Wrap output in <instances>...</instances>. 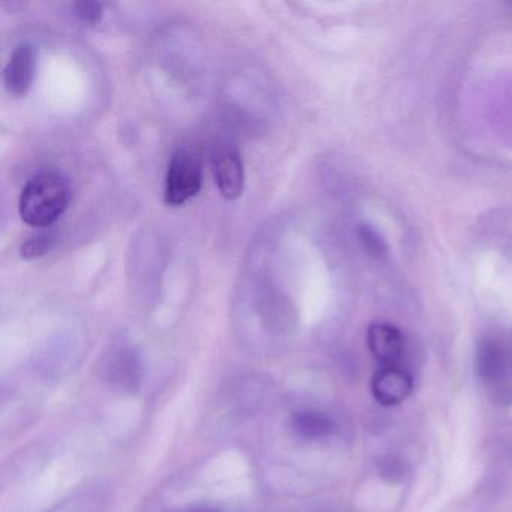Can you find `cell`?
<instances>
[{
    "mask_svg": "<svg viewBox=\"0 0 512 512\" xmlns=\"http://www.w3.org/2000/svg\"><path fill=\"white\" fill-rule=\"evenodd\" d=\"M71 202V187L64 176L44 172L29 179L20 196L22 220L34 229H49L67 211Z\"/></svg>",
    "mask_w": 512,
    "mask_h": 512,
    "instance_id": "6da1fadb",
    "label": "cell"
},
{
    "mask_svg": "<svg viewBox=\"0 0 512 512\" xmlns=\"http://www.w3.org/2000/svg\"><path fill=\"white\" fill-rule=\"evenodd\" d=\"M203 167L200 155L190 148L178 149L170 158L164 181V202L178 208L202 190Z\"/></svg>",
    "mask_w": 512,
    "mask_h": 512,
    "instance_id": "7a4b0ae2",
    "label": "cell"
},
{
    "mask_svg": "<svg viewBox=\"0 0 512 512\" xmlns=\"http://www.w3.org/2000/svg\"><path fill=\"white\" fill-rule=\"evenodd\" d=\"M98 376L112 391L118 394H134L142 385V362L131 347H112L101 358Z\"/></svg>",
    "mask_w": 512,
    "mask_h": 512,
    "instance_id": "3957f363",
    "label": "cell"
},
{
    "mask_svg": "<svg viewBox=\"0 0 512 512\" xmlns=\"http://www.w3.org/2000/svg\"><path fill=\"white\" fill-rule=\"evenodd\" d=\"M215 184L226 200H236L244 193V161L235 148H220L212 158Z\"/></svg>",
    "mask_w": 512,
    "mask_h": 512,
    "instance_id": "277c9868",
    "label": "cell"
},
{
    "mask_svg": "<svg viewBox=\"0 0 512 512\" xmlns=\"http://www.w3.org/2000/svg\"><path fill=\"white\" fill-rule=\"evenodd\" d=\"M371 391L382 406H397L412 394V376L401 365H380L371 382Z\"/></svg>",
    "mask_w": 512,
    "mask_h": 512,
    "instance_id": "5b68a950",
    "label": "cell"
},
{
    "mask_svg": "<svg viewBox=\"0 0 512 512\" xmlns=\"http://www.w3.org/2000/svg\"><path fill=\"white\" fill-rule=\"evenodd\" d=\"M367 344L380 365H400L406 355V340L395 326L374 323L368 328Z\"/></svg>",
    "mask_w": 512,
    "mask_h": 512,
    "instance_id": "8992f818",
    "label": "cell"
},
{
    "mask_svg": "<svg viewBox=\"0 0 512 512\" xmlns=\"http://www.w3.org/2000/svg\"><path fill=\"white\" fill-rule=\"evenodd\" d=\"M37 70L35 52L29 44L16 47L4 71L5 86L14 97H25L31 89Z\"/></svg>",
    "mask_w": 512,
    "mask_h": 512,
    "instance_id": "52a82bcc",
    "label": "cell"
},
{
    "mask_svg": "<svg viewBox=\"0 0 512 512\" xmlns=\"http://www.w3.org/2000/svg\"><path fill=\"white\" fill-rule=\"evenodd\" d=\"M290 425L299 437L308 440L325 439L335 431L334 421L317 410H298L290 418Z\"/></svg>",
    "mask_w": 512,
    "mask_h": 512,
    "instance_id": "ba28073f",
    "label": "cell"
},
{
    "mask_svg": "<svg viewBox=\"0 0 512 512\" xmlns=\"http://www.w3.org/2000/svg\"><path fill=\"white\" fill-rule=\"evenodd\" d=\"M476 370L485 382H497L506 371V358L502 347L496 341L485 340L479 344L476 353Z\"/></svg>",
    "mask_w": 512,
    "mask_h": 512,
    "instance_id": "9c48e42d",
    "label": "cell"
},
{
    "mask_svg": "<svg viewBox=\"0 0 512 512\" xmlns=\"http://www.w3.org/2000/svg\"><path fill=\"white\" fill-rule=\"evenodd\" d=\"M55 242V233H53L52 230H38V232L29 236V238L23 242L22 247H20V256L26 260L46 256L49 251H52Z\"/></svg>",
    "mask_w": 512,
    "mask_h": 512,
    "instance_id": "30bf717a",
    "label": "cell"
},
{
    "mask_svg": "<svg viewBox=\"0 0 512 512\" xmlns=\"http://www.w3.org/2000/svg\"><path fill=\"white\" fill-rule=\"evenodd\" d=\"M358 235L365 251H368L371 256L383 257L388 253V245H386L385 239L373 227L362 224V226H359Z\"/></svg>",
    "mask_w": 512,
    "mask_h": 512,
    "instance_id": "8fae6325",
    "label": "cell"
},
{
    "mask_svg": "<svg viewBox=\"0 0 512 512\" xmlns=\"http://www.w3.org/2000/svg\"><path fill=\"white\" fill-rule=\"evenodd\" d=\"M77 19L85 25L94 26L103 19V5L100 2H77L74 4Z\"/></svg>",
    "mask_w": 512,
    "mask_h": 512,
    "instance_id": "7c38bea8",
    "label": "cell"
},
{
    "mask_svg": "<svg viewBox=\"0 0 512 512\" xmlns=\"http://www.w3.org/2000/svg\"><path fill=\"white\" fill-rule=\"evenodd\" d=\"M172 512H223L221 509L211 508V506H193V508L176 509Z\"/></svg>",
    "mask_w": 512,
    "mask_h": 512,
    "instance_id": "4fadbf2b",
    "label": "cell"
}]
</instances>
